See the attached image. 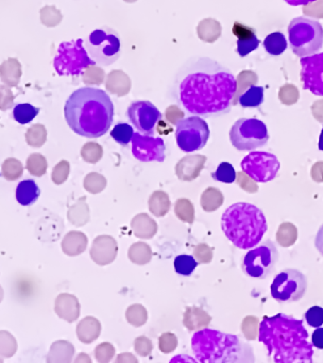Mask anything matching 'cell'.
Wrapping results in <instances>:
<instances>
[{
    "instance_id": "obj_1",
    "label": "cell",
    "mask_w": 323,
    "mask_h": 363,
    "mask_svg": "<svg viewBox=\"0 0 323 363\" xmlns=\"http://www.w3.org/2000/svg\"><path fill=\"white\" fill-rule=\"evenodd\" d=\"M237 89V79L228 68L215 60L197 57L178 71L172 93L187 113L212 118L231 111Z\"/></svg>"
},
{
    "instance_id": "obj_2",
    "label": "cell",
    "mask_w": 323,
    "mask_h": 363,
    "mask_svg": "<svg viewBox=\"0 0 323 363\" xmlns=\"http://www.w3.org/2000/svg\"><path fill=\"white\" fill-rule=\"evenodd\" d=\"M258 340L276 363L313 362L314 349L302 320L283 313L264 317Z\"/></svg>"
},
{
    "instance_id": "obj_3",
    "label": "cell",
    "mask_w": 323,
    "mask_h": 363,
    "mask_svg": "<svg viewBox=\"0 0 323 363\" xmlns=\"http://www.w3.org/2000/svg\"><path fill=\"white\" fill-rule=\"evenodd\" d=\"M115 108L105 91L79 88L65 102L64 116L68 126L76 135L88 138L104 135L112 126Z\"/></svg>"
},
{
    "instance_id": "obj_4",
    "label": "cell",
    "mask_w": 323,
    "mask_h": 363,
    "mask_svg": "<svg viewBox=\"0 0 323 363\" xmlns=\"http://www.w3.org/2000/svg\"><path fill=\"white\" fill-rule=\"evenodd\" d=\"M192 349L198 362L203 363L254 362L251 346L240 337L203 329L192 337Z\"/></svg>"
},
{
    "instance_id": "obj_5",
    "label": "cell",
    "mask_w": 323,
    "mask_h": 363,
    "mask_svg": "<svg viewBox=\"0 0 323 363\" xmlns=\"http://www.w3.org/2000/svg\"><path fill=\"white\" fill-rule=\"evenodd\" d=\"M221 228L235 247L249 250L261 242L268 226L262 210L251 203H237L224 212Z\"/></svg>"
},
{
    "instance_id": "obj_6",
    "label": "cell",
    "mask_w": 323,
    "mask_h": 363,
    "mask_svg": "<svg viewBox=\"0 0 323 363\" xmlns=\"http://www.w3.org/2000/svg\"><path fill=\"white\" fill-rule=\"evenodd\" d=\"M288 38L291 50L297 56L313 55L322 50L323 27L319 21L296 17L288 26Z\"/></svg>"
},
{
    "instance_id": "obj_7",
    "label": "cell",
    "mask_w": 323,
    "mask_h": 363,
    "mask_svg": "<svg viewBox=\"0 0 323 363\" xmlns=\"http://www.w3.org/2000/svg\"><path fill=\"white\" fill-rule=\"evenodd\" d=\"M86 50L96 64L101 67L113 65L121 55L120 37L112 28H98L88 36Z\"/></svg>"
},
{
    "instance_id": "obj_8",
    "label": "cell",
    "mask_w": 323,
    "mask_h": 363,
    "mask_svg": "<svg viewBox=\"0 0 323 363\" xmlns=\"http://www.w3.org/2000/svg\"><path fill=\"white\" fill-rule=\"evenodd\" d=\"M279 252L273 241L266 240L249 250L242 260L244 274L255 279H266L275 271Z\"/></svg>"
},
{
    "instance_id": "obj_9",
    "label": "cell",
    "mask_w": 323,
    "mask_h": 363,
    "mask_svg": "<svg viewBox=\"0 0 323 363\" xmlns=\"http://www.w3.org/2000/svg\"><path fill=\"white\" fill-rule=\"evenodd\" d=\"M96 62L88 56L84 40L62 42L54 58V68L60 76H79L85 68Z\"/></svg>"
},
{
    "instance_id": "obj_10",
    "label": "cell",
    "mask_w": 323,
    "mask_h": 363,
    "mask_svg": "<svg viewBox=\"0 0 323 363\" xmlns=\"http://www.w3.org/2000/svg\"><path fill=\"white\" fill-rule=\"evenodd\" d=\"M232 146L239 152H249L259 149L268 143V128L256 118H240L230 130Z\"/></svg>"
},
{
    "instance_id": "obj_11",
    "label": "cell",
    "mask_w": 323,
    "mask_h": 363,
    "mask_svg": "<svg viewBox=\"0 0 323 363\" xmlns=\"http://www.w3.org/2000/svg\"><path fill=\"white\" fill-rule=\"evenodd\" d=\"M308 283L306 277L296 269H285L274 277L271 294L280 303L298 302L305 296Z\"/></svg>"
},
{
    "instance_id": "obj_12",
    "label": "cell",
    "mask_w": 323,
    "mask_h": 363,
    "mask_svg": "<svg viewBox=\"0 0 323 363\" xmlns=\"http://www.w3.org/2000/svg\"><path fill=\"white\" fill-rule=\"evenodd\" d=\"M209 135L208 124L198 116L181 119L176 128V141L184 152L203 149L208 141Z\"/></svg>"
},
{
    "instance_id": "obj_13",
    "label": "cell",
    "mask_w": 323,
    "mask_h": 363,
    "mask_svg": "<svg viewBox=\"0 0 323 363\" xmlns=\"http://www.w3.org/2000/svg\"><path fill=\"white\" fill-rule=\"evenodd\" d=\"M280 164L272 153L252 152L241 162V169L256 183H268L276 178Z\"/></svg>"
},
{
    "instance_id": "obj_14",
    "label": "cell",
    "mask_w": 323,
    "mask_h": 363,
    "mask_svg": "<svg viewBox=\"0 0 323 363\" xmlns=\"http://www.w3.org/2000/svg\"><path fill=\"white\" fill-rule=\"evenodd\" d=\"M127 113L133 127L144 135H152L156 125L163 118L160 111L149 101L132 102L128 108Z\"/></svg>"
},
{
    "instance_id": "obj_15",
    "label": "cell",
    "mask_w": 323,
    "mask_h": 363,
    "mask_svg": "<svg viewBox=\"0 0 323 363\" xmlns=\"http://www.w3.org/2000/svg\"><path fill=\"white\" fill-rule=\"evenodd\" d=\"M300 67L303 89L310 91L314 95L323 96V52L302 57Z\"/></svg>"
},
{
    "instance_id": "obj_16",
    "label": "cell",
    "mask_w": 323,
    "mask_h": 363,
    "mask_svg": "<svg viewBox=\"0 0 323 363\" xmlns=\"http://www.w3.org/2000/svg\"><path fill=\"white\" fill-rule=\"evenodd\" d=\"M132 155L142 162H163L166 158V145L161 138L135 133L132 139Z\"/></svg>"
},
{
    "instance_id": "obj_17",
    "label": "cell",
    "mask_w": 323,
    "mask_h": 363,
    "mask_svg": "<svg viewBox=\"0 0 323 363\" xmlns=\"http://www.w3.org/2000/svg\"><path fill=\"white\" fill-rule=\"evenodd\" d=\"M232 33L238 38L237 53L240 57L249 55L259 47L260 40L257 38L254 28L248 27L242 23L234 22Z\"/></svg>"
},
{
    "instance_id": "obj_18",
    "label": "cell",
    "mask_w": 323,
    "mask_h": 363,
    "mask_svg": "<svg viewBox=\"0 0 323 363\" xmlns=\"http://www.w3.org/2000/svg\"><path fill=\"white\" fill-rule=\"evenodd\" d=\"M205 162L206 157L203 155L186 156L176 164V174L181 181L194 180L200 175Z\"/></svg>"
},
{
    "instance_id": "obj_19",
    "label": "cell",
    "mask_w": 323,
    "mask_h": 363,
    "mask_svg": "<svg viewBox=\"0 0 323 363\" xmlns=\"http://www.w3.org/2000/svg\"><path fill=\"white\" fill-rule=\"evenodd\" d=\"M40 189L31 179L20 182L16 187V197L17 201L23 206H31L38 200Z\"/></svg>"
},
{
    "instance_id": "obj_20",
    "label": "cell",
    "mask_w": 323,
    "mask_h": 363,
    "mask_svg": "<svg viewBox=\"0 0 323 363\" xmlns=\"http://www.w3.org/2000/svg\"><path fill=\"white\" fill-rule=\"evenodd\" d=\"M211 322V317L198 308H187L184 314L183 323L189 330H198V329L206 328Z\"/></svg>"
},
{
    "instance_id": "obj_21",
    "label": "cell",
    "mask_w": 323,
    "mask_h": 363,
    "mask_svg": "<svg viewBox=\"0 0 323 363\" xmlns=\"http://www.w3.org/2000/svg\"><path fill=\"white\" fill-rule=\"evenodd\" d=\"M265 99V90L262 86L251 85L239 96L238 102L243 108H257Z\"/></svg>"
},
{
    "instance_id": "obj_22",
    "label": "cell",
    "mask_w": 323,
    "mask_h": 363,
    "mask_svg": "<svg viewBox=\"0 0 323 363\" xmlns=\"http://www.w3.org/2000/svg\"><path fill=\"white\" fill-rule=\"evenodd\" d=\"M264 48L266 52L273 56H279L283 54L288 48V41L285 34L276 31L268 34L264 40Z\"/></svg>"
},
{
    "instance_id": "obj_23",
    "label": "cell",
    "mask_w": 323,
    "mask_h": 363,
    "mask_svg": "<svg viewBox=\"0 0 323 363\" xmlns=\"http://www.w3.org/2000/svg\"><path fill=\"white\" fill-rule=\"evenodd\" d=\"M149 206L150 212L156 217H163L170 208V201L166 193L156 191L149 199Z\"/></svg>"
},
{
    "instance_id": "obj_24",
    "label": "cell",
    "mask_w": 323,
    "mask_h": 363,
    "mask_svg": "<svg viewBox=\"0 0 323 363\" xmlns=\"http://www.w3.org/2000/svg\"><path fill=\"white\" fill-rule=\"evenodd\" d=\"M223 200L222 193L220 190L210 187L201 196V206L204 211L212 212L220 208L221 204L223 203Z\"/></svg>"
},
{
    "instance_id": "obj_25",
    "label": "cell",
    "mask_w": 323,
    "mask_h": 363,
    "mask_svg": "<svg viewBox=\"0 0 323 363\" xmlns=\"http://www.w3.org/2000/svg\"><path fill=\"white\" fill-rule=\"evenodd\" d=\"M39 108L33 106L30 104H17L13 108V115L16 121L19 124L25 125L30 123L38 116Z\"/></svg>"
},
{
    "instance_id": "obj_26",
    "label": "cell",
    "mask_w": 323,
    "mask_h": 363,
    "mask_svg": "<svg viewBox=\"0 0 323 363\" xmlns=\"http://www.w3.org/2000/svg\"><path fill=\"white\" fill-rule=\"evenodd\" d=\"M135 135L133 128L125 122H119L110 132V136L121 146H127Z\"/></svg>"
},
{
    "instance_id": "obj_27",
    "label": "cell",
    "mask_w": 323,
    "mask_h": 363,
    "mask_svg": "<svg viewBox=\"0 0 323 363\" xmlns=\"http://www.w3.org/2000/svg\"><path fill=\"white\" fill-rule=\"evenodd\" d=\"M198 262L192 255H178L174 260V268L176 272L184 277H188L197 268Z\"/></svg>"
},
{
    "instance_id": "obj_28",
    "label": "cell",
    "mask_w": 323,
    "mask_h": 363,
    "mask_svg": "<svg viewBox=\"0 0 323 363\" xmlns=\"http://www.w3.org/2000/svg\"><path fill=\"white\" fill-rule=\"evenodd\" d=\"M175 214L181 220L193 223L195 220V210L191 201L187 199H180L176 201Z\"/></svg>"
},
{
    "instance_id": "obj_29",
    "label": "cell",
    "mask_w": 323,
    "mask_h": 363,
    "mask_svg": "<svg viewBox=\"0 0 323 363\" xmlns=\"http://www.w3.org/2000/svg\"><path fill=\"white\" fill-rule=\"evenodd\" d=\"M212 177L220 183L232 184L237 180V172L231 164L223 162L217 167V169L212 173Z\"/></svg>"
},
{
    "instance_id": "obj_30",
    "label": "cell",
    "mask_w": 323,
    "mask_h": 363,
    "mask_svg": "<svg viewBox=\"0 0 323 363\" xmlns=\"http://www.w3.org/2000/svg\"><path fill=\"white\" fill-rule=\"evenodd\" d=\"M139 255L142 257L144 264L149 262L150 257H152V251H150L149 246L142 242L133 244L129 251L130 259L132 262L137 263Z\"/></svg>"
},
{
    "instance_id": "obj_31",
    "label": "cell",
    "mask_w": 323,
    "mask_h": 363,
    "mask_svg": "<svg viewBox=\"0 0 323 363\" xmlns=\"http://www.w3.org/2000/svg\"><path fill=\"white\" fill-rule=\"evenodd\" d=\"M126 317L129 323L135 326H141L147 320L146 309L139 305L130 306L128 308Z\"/></svg>"
},
{
    "instance_id": "obj_32",
    "label": "cell",
    "mask_w": 323,
    "mask_h": 363,
    "mask_svg": "<svg viewBox=\"0 0 323 363\" xmlns=\"http://www.w3.org/2000/svg\"><path fill=\"white\" fill-rule=\"evenodd\" d=\"M305 319L312 328H320L323 325V308L319 306H312L305 312Z\"/></svg>"
},
{
    "instance_id": "obj_33",
    "label": "cell",
    "mask_w": 323,
    "mask_h": 363,
    "mask_svg": "<svg viewBox=\"0 0 323 363\" xmlns=\"http://www.w3.org/2000/svg\"><path fill=\"white\" fill-rule=\"evenodd\" d=\"M178 345L177 337L172 333H164L159 339V348L164 353H171Z\"/></svg>"
},
{
    "instance_id": "obj_34",
    "label": "cell",
    "mask_w": 323,
    "mask_h": 363,
    "mask_svg": "<svg viewBox=\"0 0 323 363\" xmlns=\"http://www.w3.org/2000/svg\"><path fill=\"white\" fill-rule=\"evenodd\" d=\"M115 354V349L109 343H102L96 349V357L99 362H110Z\"/></svg>"
},
{
    "instance_id": "obj_35",
    "label": "cell",
    "mask_w": 323,
    "mask_h": 363,
    "mask_svg": "<svg viewBox=\"0 0 323 363\" xmlns=\"http://www.w3.org/2000/svg\"><path fill=\"white\" fill-rule=\"evenodd\" d=\"M194 257L197 258L198 262L210 263L212 258V251L206 244H198L194 249Z\"/></svg>"
},
{
    "instance_id": "obj_36",
    "label": "cell",
    "mask_w": 323,
    "mask_h": 363,
    "mask_svg": "<svg viewBox=\"0 0 323 363\" xmlns=\"http://www.w3.org/2000/svg\"><path fill=\"white\" fill-rule=\"evenodd\" d=\"M135 351L142 357H147L152 352V342L146 337H137L135 343Z\"/></svg>"
},
{
    "instance_id": "obj_37",
    "label": "cell",
    "mask_w": 323,
    "mask_h": 363,
    "mask_svg": "<svg viewBox=\"0 0 323 363\" xmlns=\"http://www.w3.org/2000/svg\"><path fill=\"white\" fill-rule=\"evenodd\" d=\"M312 345L317 349H323V328H317L312 334Z\"/></svg>"
},
{
    "instance_id": "obj_38",
    "label": "cell",
    "mask_w": 323,
    "mask_h": 363,
    "mask_svg": "<svg viewBox=\"0 0 323 363\" xmlns=\"http://www.w3.org/2000/svg\"><path fill=\"white\" fill-rule=\"evenodd\" d=\"M314 247L319 254L323 257V224L319 227V231H317L316 238H314Z\"/></svg>"
},
{
    "instance_id": "obj_39",
    "label": "cell",
    "mask_w": 323,
    "mask_h": 363,
    "mask_svg": "<svg viewBox=\"0 0 323 363\" xmlns=\"http://www.w3.org/2000/svg\"><path fill=\"white\" fill-rule=\"evenodd\" d=\"M285 1L291 6H305L309 3L317 1V0H285Z\"/></svg>"
},
{
    "instance_id": "obj_40",
    "label": "cell",
    "mask_w": 323,
    "mask_h": 363,
    "mask_svg": "<svg viewBox=\"0 0 323 363\" xmlns=\"http://www.w3.org/2000/svg\"><path fill=\"white\" fill-rule=\"evenodd\" d=\"M319 149L323 152V128L322 133H320L319 141Z\"/></svg>"
}]
</instances>
